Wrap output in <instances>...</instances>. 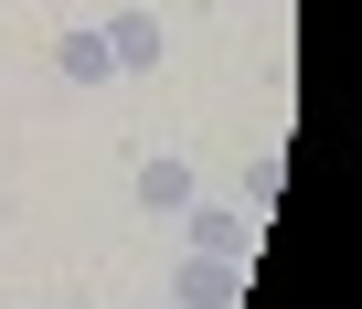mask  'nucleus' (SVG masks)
Segmentation results:
<instances>
[{
  "label": "nucleus",
  "mask_w": 362,
  "mask_h": 309,
  "mask_svg": "<svg viewBox=\"0 0 362 309\" xmlns=\"http://www.w3.org/2000/svg\"><path fill=\"white\" fill-rule=\"evenodd\" d=\"M75 309H96V298H75Z\"/></svg>",
  "instance_id": "423d86ee"
},
{
  "label": "nucleus",
  "mask_w": 362,
  "mask_h": 309,
  "mask_svg": "<svg viewBox=\"0 0 362 309\" xmlns=\"http://www.w3.org/2000/svg\"><path fill=\"white\" fill-rule=\"evenodd\" d=\"M181 245L192 256H245V203H192V214H170Z\"/></svg>",
  "instance_id": "7ed1b4c3"
},
{
  "label": "nucleus",
  "mask_w": 362,
  "mask_h": 309,
  "mask_svg": "<svg viewBox=\"0 0 362 309\" xmlns=\"http://www.w3.org/2000/svg\"><path fill=\"white\" fill-rule=\"evenodd\" d=\"M128 192H139V214H192L203 203V171L181 161V149H149V161L128 171Z\"/></svg>",
  "instance_id": "f03ea898"
},
{
  "label": "nucleus",
  "mask_w": 362,
  "mask_h": 309,
  "mask_svg": "<svg viewBox=\"0 0 362 309\" xmlns=\"http://www.w3.org/2000/svg\"><path fill=\"white\" fill-rule=\"evenodd\" d=\"M107 54H117V75H149L160 64V11H117L107 22Z\"/></svg>",
  "instance_id": "39448f33"
},
{
  "label": "nucleus",
  "mask_w": 362,
  "mask_h": 309,
  "mask_svg": "<svg viewBox=\"0 0 362 309\" xmlns=\"http://www.w3.org/2000/svg\"><path fill=\"white\" fill-rule=\"evenodd\" d=\"M170 309H245V256H181Z\"/></svg>",
  "instance_id": "f257e3e1"
},
{
  "label": "nucleus",
  "mask_w": 362,
  "mask_h": 309,
  "mask_svg": "<svg viewBox=\"0 0 362 309\" xmlns=\"http://www.w3.org/2000/svg\"><path fill=\"white\" fill-rule=\"evenodd\" d=\"M54 64H64L75 86H107V75H117V54H107V22H64V33H54Z\"/></svg>",
  "instance_id": "20e7f679"
}]
</instances>
